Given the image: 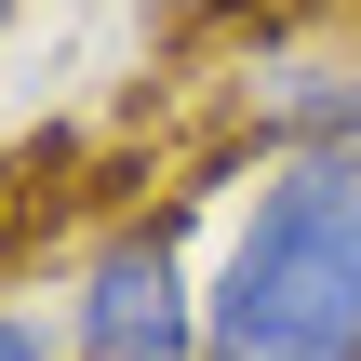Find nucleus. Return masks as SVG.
Instances as JSON below:
<instances>
[{"label":"nucleus","mask_w":361,"mask_h":361,"mask_svg":"<svg viewBox=\"0 0 361 361\" xmlns=\"http://www.w3.org/2000/svg\"><path fill=\"white\" fill-rule=\"evenodd\" d=\"M0 361H67V335H54L40 308H0Z\"/></svg>","instance_id":"7ed1b4c3"},{"label":"nucleus","mask_w":361,"mask_h":361,"mask_svg":"<svg viewBox=\"0 0 361 361\" xmlns=\"http://www.w3.org/2000/svg\"><path fill=\"white\" fill-rule=\"evenodd\" d=\"M201 361H361V147L268 161L201 281Z\"/></svg>","instance_id":"f257e3e1"},{"label":"nucleus","mask_w":361,"mask_h":361,"mask_svg":"<svg viewBox=\"0 0 361 361\" xmlns=\"http://www.w3.org/2000/svg\"><path fill=\"white\" fill-rule=\"evenodd\" d=\"M0 27H13V0H0Z\"/></svg>","instance_id":"39448f33"},{"label":"nucleus","mask_w":361,"mask_h":361,"mask_svg":"<svg viewBox=\"0 0 361 361\" xmlns=\"http://www.w3.org/2000/svg\"><path fill=\"white\" fill-rule=\"evenodd\" d=\"M161 13H214V0H161Z\"/></svg>","instance_id":"20e7f679"},{"label":"nucleus","mask_w":361,"mask_h":361,"mask_svg":"<svg viewBox=\"0 0 361 361\" xmlns=\"http://www.w3.org/2000/svg\"><path fill=\"white\" fill-rule=\"evenodd\" d=\"M67 361H201V281L174 228H107L67 281Z\"/></svg>","instance_id":"f03ea898"}]
</instances>
